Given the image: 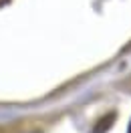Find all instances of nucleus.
<instances>
[{
  "mask_svg": "<svg viewBox=\"0 0 131 133\" xmlns=\"http://www.w3.org/2000/svg\"><path fill=\"white\" fill-rule=\"evenodd\" d=\"M8 2H10V0H0V8H2V6H6Z\"/></svg>",
  "mask_w": 131,
  "mask_h": 133,
  "instance_id": "obj_1",
  "label": "nucleus"
},
{
  "mask_svg": "<svg viewBox=\"0 0 131 133\" xmlns=\"http://www.w3.org/2000/svg\"><path fill=\"white\" fill-rule=\"evenodd\" d=\"M127 133H131V123H129V131H127Z\"/></svg>",
  "mask_w": 131,
  "mask_h": 133,
  "instance_id": "obj_2",
  "label": "nucleus"
}]
</instances>
